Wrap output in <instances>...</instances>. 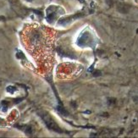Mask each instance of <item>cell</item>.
I'll return each mask as SVG.
<instances>
[{
	"label": "cell",
	"instance_id": "2",
	"mask_svg": "<svg viewBox=\"0 0 138 138\" xmlns=\"http://www.w3.org/2000/svg\"><path fill=\"white\" fill-rule=\"evenodd\" d=\"M8 107H9V103L6 101H3L1 103H0V108H1L2 111H4V112H5L8 109Z\"/></svg>",
	"mask_w": 138,
	"mask_h": 138
},
{
	"label": "cell",
	"instance_id": "1",
	"mask_svg": "<svg viewBox=\"0 0 138 138\" xmlns=\"http://www.w3.org/2000/svg\"><path fill=\"white\" fill-rule=\"evenodd\" d=\"M39 115L42 117V120H44L45 124L48 125V127L49 128V129L54 130V131L56 132H62L61 129L58 126V125L54 121V120L50 117V115L48 114L47 112H45V111H40Z\"/></svg>",
	"mask_w": 138,
	"mask_h": 138
},
{
	"label": "cell",
	"instance_id": "3",
	"mask_svg": "<svg viewBox=\"0 0 138 138\" xmlns=\"http://www.w3.org/2000/svg\"><path fill=\"white\" fill-rule=\"evenodd\" d=\"M7 91H8V93H9L14 94L17 91V89L16 87H14V86H8V87H7Z\"/></svg>",
	"mask_w": 138,
	"mask_h": 138
}]
</instances>
